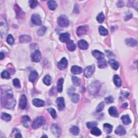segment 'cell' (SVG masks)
Listing matches in <instances>:
<instances>
[{"instance_id": "obj_1", "label": "cell", "mask_w": 138, "mask_h": 138, "mask_svg": "<svg viewBox=\"0 0 138 138\" xmlns=\"http://www.w3.org/2000/svg\"><path fill=\"white\" fill-rule=\"evenodd\" d=\"M1 103L2 106L8 109H13L14 107L16 101L12 92L9 91H5L2 92Z\"/></svg>"}, {"instance_id": "obj_2", "label": "cell", "mask_w": 138, "mask_h": 138, "mask_svg": "<svg viewBox=\"0 0 138 138\" xmlns=\"http://www.w3.org/2000/svg\"><path fill=\"white\" fill-rule=\"evenodd\" d=\"M45 122L46 120L45 118L43 116H40V117H38L36 119H35L34 121H33L32 127L34 129H37L42 125H44Z\"/></svg>"}, {"instance_id": "obj_3", "label": "cell", "mask_w": 138, "mask_h": 138, "mask_svg": "<svg viewBox=\"0 0 138 138\" xmlns=\"http://www.w3.org/2000/svg\"><path fill=\"white\" fill-rule=\"evenodd\" d=\"M58 24L61 27H67L69 25V21L67 16L61 15L58 19Z\"/></svg>"}, {"instance_id": "obj_4", "label": "cell", "mask_w": 138, "mask_h": 138, "mask_svg": "<svg viewBox=\"0 0 138 138\" xmlns=\"http://www.w3.org/2000/svg\"><path fill=\"white\" fill-rule=\"evenodd\" d=\"M0 29H1V37L3 36H5L7 34L8 31V26L7 22L5 19L1 17V24H0Z\"/></svg>"}, {"instance_id": "obj_5", "label": "cell", "mask_w": 138, "mask_h": 138, "mask_svg": "<svg viewBox=\"0 0 138 138\" xmlns=\"http://www.w3.org/2000/svg\"><path fill=\"white\" fill-rule=\"evenodd\" d=\"M99 89H100V83L98 82H95L90 85L89 91L92 95H96L99 91Z\"/></svg>"}, {"instance_id": "obj_6", "label": "cell", "mask_w": 138, "mask_h": 138, "mask_svg": "<svg viewBox=\"0 0 138 138\" xmlns=\"http://www.w3.org/2000/svg\"><path fill=\"white\" fill-rule=\"evenodd\" d=\"M95 70V67L94 65L88 66L84 70V75L86 78H90L92 76Z\"/></svg>"}, {"instance_id": "obj_7", "label": "cell", "mask_w": 138, "mask_h": 138, "mask_svg": "<svg viewBox=\"0 0 138 138\" xmlns=\"http://www.w3.org/2000/svg\"><path fill=\"white\" fill-rule=\"evenodd\" d=\"M88 30H89V27L87 26H80L77 29V35L78 36H82L86 34Z\"/></svg>"}, {"instance_id": "obj_8", "label": "cell", "mask_w": 138, "mask_h": 138, "mask_svg": "<svg viewBox=\"0 0 138 138\" xmlns=\"http://www.w3.org/2000/svg\"><path fill=\"white\" fill-rule=\"evenodd\" d=\"M31 60L34 62H39L41 59V54L39 50H36L31 55Z\"/></svg>"}, {"instance_id": "obj_9", "label": "cell", "mask_w": 138, "mask_h": 138, "mask_svg": "<svg viewBox=\"0 0 138 138\" xmlns=\"http://www.w3.org/2000/svg\"><path fill=\"white\" fill-rule=\"evenodd\" d=\"M31 22L33 24L36 25V26H40L42 24V20H41L40 16L39 15L36 14H35L32 15Z\"/></svg>"}, {"instance_id": "obj_10", "label": "cell", "mask_w": 138, "mask_h": 138, "mask_svg": "<svg viewBox=\"0 0 138 138\" xmlns=\"http://www.w3.org/2000/svg\"><path fill=\"white\" fill-rule=\"evenodd\" d=\"M51 131L55 136L58 137L61 134V129L57 124H53L51 127Z\"/></svg>"}, {"instance_id": "obj_11", "label": "cell", "mask_w": 138, "mask_h": 138, "mask_svg": "<svg viewBox=\"0 0 138 138\" xmlns=\"http://www.w3.org/2000/svg\"><path fill=\"white\" fill-rule=\"evenodd\" d=\"M68 63L67 59L64 57L58 63V67L60 70H63L67 68V67H68Z\"/></svg>"}, {"instance_id": "obj_12", "label": "cell", "mask_w": 138, "mask_h": 138, "mask_svg": "<svg viewBox=\"0 0 138 138\" xmlns=\"http://www.w3.org/2000/svg\"><path fill=\"white\" fill-rule=\"evenodd\" d=\"M56 103L57 104L58 107L60 111H62L64 109L65 107V105L64 103V99L63 97L58 98L56 100Z\"/></svg>"}, {"instance_id": "obj_13", "label": "cell", "mask_w": 138, "mask_h": 138, "mask_svg": "<svg viewBox=\"0 0 138 138\" xmlns=\"http://www.w3.org/2000/svg\"><path fill=\"white\" fill-rule=\"evenodd\" d=\"M27 105V98L25 95L21 96L20 100V107L21 109L24 110Z\"/></svg>"}, {"instance_id": "obj_14", "label": "cell", "mask_w": 138, "mask_h": 138, "mask_svg": "<svg viewBox=\"0 0 138 138\" xmlns=\"http://www.w3.org/2000/svg\"><path fill=\"white\" fill-rule=\"evenodd\" d=\"M15 10L16 12L17 18H22L24 17V13L22 10L21 8L19 7L18 5H15Z\"/></svg>"}, {"instance_id": "obj_15", "label": "cell", "mask_w": 138, "mask_h": 138, "mask_svg": "<svg viewBox=\"0 0 138 138\" xmlns=\"http://www.w3.org/2000/svg\"><path fill=\"white\" fill-rule=\"evenodd\" d=\"M70 38V35L69 33H63L59 35V40L63 43L68 42Z\"/></svg>"}, {"instance_id": "obj_16", "label": "cell", "mask_w": 138, "mask_h": 138, "mask_svg": "<svg viewBox=\"0 0 138 138\" xmlns=\"http://www.w3.org/2000/svg\"><path fill=\"white\" fill-rule=\"evenodd\" d=\"M115 133L116 134L118 135V136H122L126 134V130L125 128H124L123 126L119 125L117 128H116L115 131Z\"/></svg>"}, {"instance_id": "obj_17", "label": "cell", "mask_w": 138, "mask_h": 138, "mask_svg": "<svg viewBox=\"0 0 138 138\" xmlns=\"http://www.w3.org/2000/svg\"><path fill=\"white\" fill-rule=\"evenodd\" d=\"M125 43L128 46L133 47L137 45L138 42L133 38H127L125 40Z\"/></svg>"}, {"instance_id": "obj_18", "label": "cell", "mask_w": 138, "mask_h": 138, "mask_svg": "<svg viewBox=\"0 0 138 138\" xmlns=\"http://www.w3.org/2000/svg\"><path fill=\"white\" fill-rule=\"evenodd\" d=\"M78 45L79 48L82 50H86L87 49L88 47H89V44H88L86 41L83 40H80L79 41L78 43Z\"/></svg>"}, {"instance_id": "obj_19", "label": "cell", "mask_w": 138, "mask_h": 138, "mask_svg": "<svg viewBox=\"0 0 138 138\" xmlns=\"http://www.w3.org/2000/svg\"><path fill=\"white\" fill-rule=\"evenodd\" d=\"M109 114H110V115H111L112 117H118V110L116 107L112 106L111 107L109 110Z\"/></svg>"}, {"instance_id": "obj_20", "label": "cell", "mask_w": 138, "mask_h": 138, "mask_svg": "<svg viewBox=\"0 0 138 138\" xmlns=\"http://www.w3.org/2000/svg\"><path fill=\"white\" fill-rule=\"evenodd\" d=\"M92 55L94 57H95L98 60L104 58V54L100 51L94 50L92 52Z\"/></svg>"}, {"instance_id": "obj_21", "label": "cell", "mask_w": 138, "mask_h": 138, "mask_svg": "<svg viewBox=\"0 0 138 138\" xmlns=\"http://www.w3.org/2000/svg\"><path fill=\"white\" fill-rule=\"evenodd\" d=\"M31 38L28 35H22L20 37V42L22 43H29L31 42Z\"/></svg>"}, {"instance_id": "obj_22", "label": "cell", "mask_w": 138, "mask_h": 138, "mask_svg": "<svg viewBox=\"0 0 138 138\" xmlns=\"http://www.w3.org/2000/svg\"><path fill=\"white\" fill-rule=\"evenodd\" d=\"M32 104L34 106L36 107H42L44 105V101L39 99H34L32 100Z\"/></svg>"}, {"instance_id": "obj_23", "label": "cell", "mask_w": 138, "mask_h": 138, "mask_svg": "<svg viewBox=\"0 0 138 138\" xmlns=\"http://www.w3.org/2000/svg\"><path fill=\"white\" fill-rule=\"evenodd\" d=\"M71 72L74 74H78L81 73L83 72V69L82 68L78 67V66H72L71 69Z\"/></svg>"}, {"instance_id": "obj_24", "label": "cell", "mask_w": 138, "mask_h": 138, "mask_svg": "<svg viewBox=\"0 0 138 138\" xmlns=\"http://www.w3.org/2000/svg\"><path fill=\"white\" fill-rule=\"evenodd\" d=\"M109 63L110 66L111 67V68L115 70H118V69L119 67V63L114 59H110L109 61Z\"/></svg>"}, {"instance_id": "obj_25", "label": "cell", "mask_w": 138, "mask_h": 138, "mask_svg": "<svg viewBox=\"0 0 138 138\" xmlns=\"http://www.w3.org/2000/svg\"><path fill=\"white\" fill-rule=\"evenodd\" d=\"M67 49L68 50L70 51H74L76 48L75 44L74 43L73 41H71V40L69 41L68 42H67Z\"/></svg>"}, {"instance_id": "obj_26", "label": "cell", "mask_w": 138, "mask_h": 138, "mask_svg": "<svg viewBox=\"0 0 138 138\" xmlns=\"http://www.w3.org/2000/svg\"><path fill=\"white\" fill-rule=\"evenodd\" d=\"M38 77V73L36 71H32L29 76V81L34 83Z\"/></svg>"}, {"instance_id": "obj_27", "label": "cell", "mask_w": 138, "mask_h": 138, "mask_svg": "<svg viewBox=\"0 0 138 138\" xmlns=\"http://www.w3.org/2000/svg\"><path fill=\"white\" fill-rule=\"evenodd\" d=\"M103 128L105 132L107 134L111 133L112 131L113 126L109 124H105L103 125Z\"/></svg>"}, {"instance_id": "obj_28", "label": "cell", "mask_w": 138, "mask_h": 138, "mask_svg": "<svg viewBox=\"0 0 138 138\" xmlns=\"http://www.w3.org/2000/svg\"><path fill=\"white\" fill-rule=\"evenodd\" d=\"M107 63L104 58L99 59L98 60V67L100 69L105 68L107 67Z\"/></svg>"}, {"instance_id": "obj_29", "label": "cell", "mask_w": 138, "mask_h": 138, "mask_svg": "<svg viewBox=\"0 0 138 138\" xmlns=\"http://www.w3.org/2000/svg\"><path fill=\"white\" fill-rule=\"evenodd\" d=\"M48 5L51 10H55L57 7V3L55 1H49L48 2Z\"/></svg>"}, {"instance_id": "obj_30", "label": "cell", "mask_w": 138, "mask_h": 138, "mask_svg": "<svg viewBox=\"0 0 138 138\" xmlns=\"http://www.w3.org/2000/svg\"><path fill=\"white\" fill-rule=\"evenodd\" d=\"M22 121L23 124V126L25 127H29L28 123L30 121V118L28 115H24L22 119Z\"/></svg>"}, {"instance_id": "obj_31", "label": "cell", "mask_w": 138, "mask_h": 138, "mask_svg": "<svg viewBox=\"0 0 138 138\" xmlns=\"http://www.w3.org/2000/svg\"><path fill=\"white\" fill-rule=\"evenodd\" d=\"M121 119L122 120L123 123L125 125H128L129 124L131 123V120L128 115H125L122 116L121 118Z\"/></svg>"}, {"instance_id": "obj_32", "label": "cell", "mask_w": 138, "mask_h": 138, "mask_svg": "<svg viewBox=\"0 0 138 138\" xmlns=\"http://www.w3.org/2000/svg\"><path fill=\"white\" fill-rule=\"evenodd\" d=\"M91 133L95 136H99L101 134V131L96 127L92 128L91 130Z\"/></svg>"}, {"instance_id": "obj_33", "label": "cell", "mask_w": 138, "mask_h": 138, "mask_svg": "<svg viewBox=\"0 0 138 138\" xmlns=\"http://www.w3.org/2000/svg\"><path fill=\"white\" fill-rule=\"evenodd\" d=\"M113 82L115 85L117 87H120L121 86V79L118 75H114L113 77Z\"/></svg>"}, {"instance_id": "obj_34", "label": "cell", "mask_w": 138, "mask_h": 138, "mask_svg": "<svg viewBox=\"0 0 138 138\" xmlns=\"http://www.w3.org/2000/svg\"><path fill=\"white\" fill-rule=\"evenodd\" d=\"M64 83V79L60 78L57 83V91L58 92H62L63 90V85Z\"/></svg>"}, {"instance_id": "obj_35", "label": "cell", "mask_w": 138, "mask_h": 138, "mask_svg": "<svg viewBox=\"0 0 138 138\" xmlns=\"http://www.w3.org/2000/svg\"><path fill=\"white\" fill-rule=\"evenodd\" d=\"M72 81L73 84L75 86H79L81 85V79L76 76H73L72 77Z\"/></svg>"}, {"instance_id": "obj_36", "label": "cell", "mask_w": 138, "mask_h": 138, "mask_svg": "<svg viewBox=\"0 0 138 138\" xmlns=\"http://www.w3.org/2000/svg\"><path fill=\"white\" fill-rule=\"evenodd\" d=\"M70 131L71 132V133L72 134H73L74 136H77V135L79 134V129L78 127L75 126L71 127Z\"/></svg>"}, {"instance_id": "obj_37", "label": "cell", "mask_w": 138, "mask_h": 138, "mask_svg": "<svg viewBox=\"0 0 138 138\" xmlns=\"http://www.w3.org/2000/svg\"><path fill=\"white\" fill-rule=\"evenodd\" d=\"M99 32L102 36H106L108 34V31L107 29L101 26L99 27Z\"/></svg>"}, {"instance_id": "obj_38", "label": "cell", "mask_w": 138, "mask_h": 138, "mask_svg": "<svg viewBox=\"0 0 138 138\" xmlns=\"http://www.w3.org/2000/svg\"><path fill=\"white\" fill-rule=\"evenodd\" d=\"M43 82L46 85H50L52 83L51 77L49 75H46L44 78H43Z\"/></svg>"}, {"instance_id": "obj_39", "label": "cell", "mask_w": 138, "mask_h": 138, "mask_svg": "<svg viewBox=\"0 0 138 138\" xmlns=\"http://www.w3.org/2000/svg\"><path fill=\"white\" fill-rule=\"evenodd\" d=\"M1 119L5 121H9L12 119V117L9 114L5 113H3L1 114Z\"/></svg>"}, {"instance_id": "obj_40", "label": "cell", "mask_w": 138, "mask_h": 138, "mask_svg": "<svg viewBox=\"0 0 138 138\" xmlns=\"http://www.w3.org/2000/svg\"><path fill=\"white\" fill-rule=\"evenodd\" d=\"M46 30V28L44 26H43L41 27L37 31V35L40 36H42L45 34Z\"/></svg>"}, {"instance_id": "obj_41", "label": "cell", "mask_w": 138, "mask_h": 138, "mask_svg": "<svg viewBox=\"0 0 138 138\" xmlns=\"http://www.w3.org/2000/svg\"><path fill=\"white\" fill-rule=\"evenodd\" d=\"M105 16L104 15V14L103 13H99L97 17V20L98 21L99 23H103L105 20Z\"/></svg>"}, {"instance_id": "obj_42", "label": "cell", "mask_w": 138, "mask_h": 138, "mask_svg": "<svg viewBox=\"0 0 138 138\" xmlns=\"http://www.w3.org/2000/svg\"><path fill=\"white\" fill-rule=\"evenodd\" d=\"M48 112L50 113V114H51L52 118L53 119H56L57 117V115L56 113V111H55V110L53 108H50L48 110Z\"/></svg>"}, {"instance_id": "obj_43", "label": "cell", "mask_w": 138, "mask_h": 138, "mask_svg": "<svg viewBox=\"0 0 138 138\" xmlns=\"http://www.w3.org/2000/svg\"><path fill=\"white\" fill-rule=\"evenodd\" d=\"M7 42L10 45H12L14 43V38L12 35L9 34L7 38Z\"/></svg>"}, {"instance_id": "obj_44", "label": "cell", "mask_w": 138, "mask_h": 138, "mask_svg": "<svg viewBox=\"0 0 138 138\" xmlns=\"http://www.w3.org/2000/svg\"><path fill=\"white\" fill-rule=\"evenodd\" d=\"M1 76L2 78H5V79H10V74L7 71H3L1 74Z\"/></svg>"}, {"instance_id": "obj_45", "label": "cell", "mask_w": 138, "mask_h": 138, "mask_svg": "<svg viewBox=\"0 0 138 138\" xmlns=\"http://www.w3.org/2000/svg\"><path fill=\"white\" fill-rule=\"evenodd\" d=\"M71 99H72V101L73 103H78V101H79V97L78 95H77V94L73 93L71 96Z\"/></svg>"}, {"instance_id": "obj_46", "label": "cell", "mask_w": 138, "mask_h": 138, "mask_svg": "<svg viewBox=\"0 0 138 138\" xmlns=\"http://www.w3.org/2000/svg\"><path fill=\"white\" fill-rule=\"evenodd\" d=\"M129 93L127 92H122L120 94V100H125V99L128 97V96H129Z\"/></svg>"}, {"instance_id": "obj_47", "label": "cell", "mask_w": 138, "mask_h": 138, "mask_svg": "<svg viewBox=\"0 0 138 138\" xmlns=\"http://www.w3.org/2000/svg\"><path fill=\"white\" fill-rule=\"evenodd\" d=\"M104 106L105 105L103 102H101V103L99 104L98 106L97 107V109H96V111L97 112H101L104 109Z\"/></svg>"}, {"instance_id": "obj_48", "label": "cell", "mask_w": 138, "mask_h": 138, "mask_svg": "<svg viewBox=\"0 0 138 138\" xmlns=\"http://www.w3.org/2000/svg\"><path fill=\"white\" fill-rule=\"evenodd\" d=\"M13 83L14 86L16 88H21V84L20 81L17 78H15L13 80Z\"/></svg>"}, {"instance_id": "obj_49", "label": "cell", "mask_w": 138, "mask_h": 138, "mask_svg": "<svg viewBox=\"0 0 138 138\" xmlns=\"http://www.w3.org/2000/svg\"><path fill=\"white\" fill-rule=\"evenodd\" d=\"M29 4L30 8L31 9H34L35 7H36L38 5V1H36V0H32V1H29Z\"/></svg>"}, {"instance_id": "obj_50", "label": "cell", "mask_w": 138, "mask_h": 138, "mask_svg": "<svg viewBox=\"0 0 138 138\" xmlns=\"http://www.w3.org/2000/svg\"><path fill=\"white\" fill-rule=\"evenodd\" d=\"M98 124L96 121H92V122H89L86 124V125L87 126L88 128H92L93 127H95L97 126Z\"/></svg>"}, {"instance_id": "obj_51", "label": "cell", "mask_w": 138, "mask_h": 138, "mask_svg": "<svg viewBox=\"0 0 138 138\" xmlns=\"http://www.w3.org/2000/svg\"><path fill=\"white\" fill-rule=\"evenodd\" d=\"M105 103L106 104H110L112 103L113 102L114 99L112 96H109V97H107L105 98Z\"/></svg>"}, {"instance_id": "obj_52", "label": "cell", "mask_w": 138, "mask_h": 138, "mask_svg": "<svg viewBox=\"0 0 138 138\" xmlns=\"http://www.w3.org/2000/svg\"><path fill=\"white\" fill-rule=\"evenodd\" d=\"M117 5L119 7H123L124 6V3L123 1H119L117 3Z\"/></svg>"}, {"instance_id": "obj_53", "label": "cell", "mask_w": 138, "mask_h": 138, "mask_svg": "<svg viewBox=\"0 0 138 138\" xmlns=\"http://www.w3.org/2000/svg\"><path fill=\"white\" fill-rule=\"evenodd\" d=\"M132 17V14H129V15L126 16L125 18V21H127V20H129V19H131Z\"/></svg>"}, {"instance_id": "obj_54", "label": "cell", "mask_w": 138, "mask_h": 138, "mask_svg": "<svg viewBox=\"0 0 138 138\" xmlns=\"http://www.w3.org/2000/svg\"><path fill=\"white\" fill-rule=\"evenodd\" d=\"M4 57H5L4 54L3 52H1V54H0V59L1 60L3 59L4 58Z\"/></svg>"}, {"instance_id": "obj_55", "label": "cell", "mask_w": 138, "mask_h": 138, "mask_svg": "<svg viewBox=\"0 0 138 138\" xmlns=\"http://www.w3.org/2000/svg\"><path fill=\"white\" fill-rule=\"evenodd\" d=\"M15 138H22V136H21V134L20 133H16V136H15Z\"/></svg>"}, {"instance_id": "obj_56", "label": "cell", "mask_w": 138, "mask_h": 138, "mask_svg": "<svg viewBox=\"0 0 138 138\" xmlns=\"http://www.w3.org/2000/svg\"><path fill=\"white\" fill-rule=\"evenodd\" d=\"M127 106H128L127 103H124L123 105V107H124V108H126V107H127Z\"/></svg>"}, {"instance_id": "obj_57", "label": "cell", "mask_w": 138, "mask_h": 138, "mask_svg": "<svg viewBox=\"0 0 138 138\" xmlns=\"http://www.w3.org/2000/svg\"><path fill=\"white\" fill-rule=\"evenodd\" d=\"M43 137H45V138H48V136H42V138H43Z\"/></svg>"}]
</instances>
